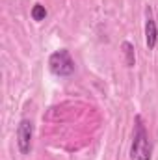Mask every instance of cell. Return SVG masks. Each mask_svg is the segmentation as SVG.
<instances>
[{"instance_id": "5b68a950", "label": "cell", "mask_w": 158, "mask_h": 160, "mask_svg": "<svg viewBox=\"0 0 158 160\" xmlns=\"http://www.w3.org/2000/svg\"><path fill=\"white\" fill-rule=\"evenodd\" d=\"M121 52L125 56V65L126 67H134L136 65V54H134V45L130 41H123L121 43Z\"/></svg>"}, {"instance_id": "7a4b0ae2", "label": "cell", "mask_w": 158, "mask_h": 160, "mask_svg": "<svg viewBox=\"0 0 158 160\" xmlns=\"http://www.w3.org/2000/svg\"><path fill=\"white\" fill-rule=\"evenodd\" d=\"M48 69L56 77H71L75 73V60L71 58L69 50L60 48L50 54L48 58Z\"/></svg>"}, {"instance_id": "3957f363", "label": "cell", "mask_w": 158, "mask_h": 160, "mask_svg": "<svg viewBox=\"0 0 158 160\" xmlns=\"http://www.w3.org/2000/svg\"><path fill=\"white\" fill-rule=\"evenodd\" d=\"M32 138H34V123L30 119H21L19 127H17V147H19L21 155H30Z\"/></svg>"}, {"instance_id": "8992f818", "label": "cell", "mask_w": 158, "mask_h": 160, "mask_svg": "<svg viewBox=\"0 0 158 160\" xmlns=\"http://www.w3.org/2000/svg\"><path fill=\"white\" fill-rule=\"evenodd\" d=\"M45 17H47V9H45V6L36 4V6L32 8V19H34L36 22H41V21H45Z\"/></svg>"}, {"instance_id": "6da1fadb", "label": "cell", "mask_w": 158, "mask_h": 160, "mask_svg": "<svg viewBox=\"0 0 158 160\" xmlns=\"http://www.w3.org/2000/svg\"><path fill=\"white\" fill-rule=\"evenodd\" d=\"M151 140L145 130L141 116L134 118V132L130 143V160H151Z\"/></svg>"}, {"instance_id": "277c9868", "label": "cell", "mask_w": 158, "mask_h": 160, "mask_svg": "<svg viewBox=\"0 0 158 160\" xmlns=\"http://www.w3.org/2000/svg\"><path fill=\"white\" fill-rule=\"evenodd\" d=\"M158 43V28H156V21L153 17V9L151 6L145 8V45L149 50H153Z\"/></svg>"}]
</instances>
